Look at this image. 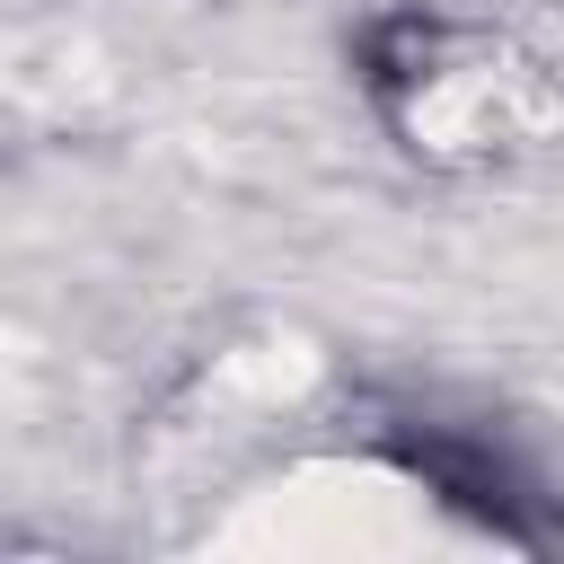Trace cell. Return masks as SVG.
I'll use <instances>...</instances> for the list:
<instances>
[{"mask_svg": "<svg viewBox=\"0 0 564 564\" xmlns=\"http://www.w3.org/2000/svg\"><path fill=\"white\" fill-rule=\"evenodd\" d=\"M388 458H397L405 476H423L441 502H458L467 520H485L494 538H511V546H538V538H546V529L529 520L538 494L511 476V458H502L494 441H467V432H441V423H432V432H397Z\"/></svg>", "mask_w": 564, "mask_h": 564, "instance_id": "obj_1", "label": "cell"}]
</instances>
